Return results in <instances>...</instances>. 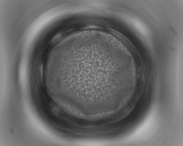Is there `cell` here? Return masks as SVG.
<instances>
[{"instance_id":"cell-1","label":"cell","mask_w":183,"mask_h":146,"mask_svg":"<svg viewBox=\"0 0 183 146\" xmlns=\"http://www.w3.org/2000/svg\"><path fill=\"white\" fill-rule=\"evenodd\" d=\"M63 74L75 95L97 100L108 98L110 92L113 94V85L124 79L125 70L123 59L118 54L105 48L92 46L71 53Z\"/></svg>"}]
</instances>
